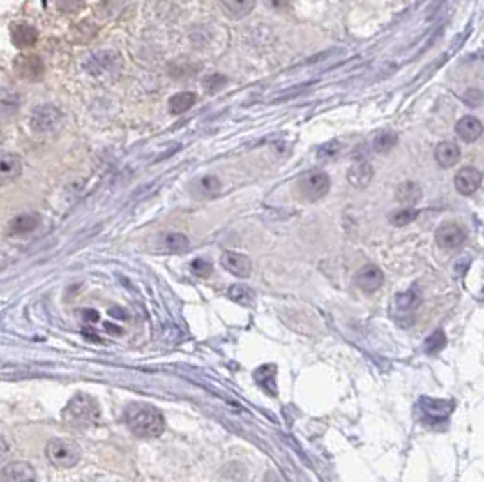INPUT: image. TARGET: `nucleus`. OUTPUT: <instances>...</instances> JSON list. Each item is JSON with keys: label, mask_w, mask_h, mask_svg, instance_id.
Here are the masks:
<instances>
[{"label": "nucleus", "mask_w": 484, "mask_h": 482, "mask_svg": "<svg viewBox=\"0 0 484 482\" xmlns=\"http://www.w3.org/2000/svg\"><path fill=\"white\" fill-rule=\"evenodd\" d=\"M126 423L135 435L142 439L160 437L165 428V421L154 406L145 402H133L127 406Z\"/></svg>", "instance_id": "f257e3e1"}, {"label": "nucleus", "mask_w": 484, "mask_h": 482, "mask_svg": "<svg viewBox=\"0 0 484 482\" xmlns=\"http://www.w3.org/2000/svg\"><path fill=\"white\" fill-rule=\"evenodd\" d=\"M63 423L69 424L71 428L87 430L91 426L98 424L100 408L98 402L91 396H77L73 397L68 406L62 412Z\"/></svg>", "instance_id": "f03ea898"}, {"label": "nucleus", "mask_w": 484, "mask_h": 482, "mask_svg": "<svg viewBox=\"0 0 484 482\" xmlns=\"http://www.w3.org/2000/svg\"><path fill=\"white\" fill-rule=\"evenodd\" d=\"M47 459L53 466L60 469H69L80 460V448L77 442L68 439H53L45 448Z\"/></svg>", "instance_id": "7ed1b4c3"}, {"label": "nucleus", "mask_w": 484, "mask_h": 482, "mask_svg": "<svg viewBox=\"0 0 484 482\" xmlns=\"http://www.w3.org/2000/svg\"><path fill=\"white\" fill-rule=\"evenodd\" d=\"M84 68H86L91 77H109V75H114V73L120 71L122 59H120V54L116 51H96V53L87 57V60L84 62Z\"/></svg>", "instance_id": "20e7f679"}, {"label": "nucleus", "mask_w": 484, "mask_h": 482, "mask_svg": "<svg viewBox=\"0 0 484 482\" xmlns=\"http://www.w3.org/2000/svg\"><path fill=\"white\" fill-rule=\"evenodd\" d=\"M62 111L59 107H54L51 104H44L36 105L33 109L29 123H31V129L35 133H53L62 126Z\"/></svg>", "instance_id": "39448f33"}, {"label": "nucleus", "mask_w": 484, "mask_h": 482, "mask_svg": "<svg viewBox=\"0 0 484 482\" xmlns=\"http://www.w3.org/2000/svg\"><path fill=\"white\" fill-rule=\"evenodd\" d=\"M299 193L307 202H316V199L323 198L328 189H331V180L328 174L323 171H312L301 176L299 180Z\"/></svg>", "instance_id": "423d86ee"}, {"label": "nucleus", "mask_w": 484, "mask_h": 482, "mask_svg": "<svg viewBox=\"0 0 484 482\" xmlns=\"http://www.w3.org/2000/svg\"><path fill=\"white\" fill-rule=\"evenodd\" d=\"M13 69L18 77L29 82L40 80L45 71L44 62L36 54H20V57H17L13 62Z\"/></svg>", "instance_id": "0eeeda50"}, {"label": "nucleus", "mask_w": 484, "mask_h": 482, "mask_svg": "<svg viewBox=\"0 0 484 482\" xmlns=\"http://www.w3.org/2000/svg\"><path fill=\"white\" fill-rule=\"evenodd\" d=\"M467 234L464 230L461 229L455 223H446V225L441 227L437 232H435V241L441 248H446V250H452V248H457L464 243Z\"/></svg>", "instance_id": "6e6552de"}, {"label": "nucleus", "mask_w": 484, "mask_h": 482, "mask_svg": "<svg viewBox=\"0 0 484 482\" xmlns=\"http://www.w3.org/2000/svg\"><path fill=\"white\" fill-rule=\"evenodd\" d=\"M481 181H483V174L477 171L476 167H464L455 174V189L468 196V194H474L479 189Z\"/></svg>", "instance_id": "1a4fd4ad"}, {"label": "nucleus", "mask_w": 484, "mask_h": 482, "mask_svg": "<svg viewBox=\"0 0 484 482\" xmlns=\"http://www.w3.org/2000/svg\"><path fill=\"white\" fill-rule=\"evenodd\" d=\"M385 281L383 271L377 266H363L361 271L356 274V285L363 292H376Z\"/></svg>", "instance_id": "9d476101"}, {"label": "nucleus", "mask_w": 484, "mask_h": 482, "mask_svg": "<svg viewBox=\"0 0 484 482\" xmlns=\"http://www.w3.org/2000/svg\"><path fill=\"white\" fill-rule=\"evenodd\" d=\"M222 265L227 272H231L238 278H247L250 274V269H252L249 257L236 253H223Z\"/></svg>", "instance_id": "9b49d317"}, {"label": "nucleus", "mask_w": 484, "mask_h": 482, "mask_svg": "<svg viewBox=\"0 0 484 482\" xmlns=\"http://www.w3.org/2000/svg\"><path fill=\"white\" fill-rule=\"evenodd\" d=\"M22 172V162L17 154H0V185L11 183Z\"/></svg>", "instance_id": "f8f14e48"}, {"label": "nucleus", "mask_w": 484, "mask_h": 482, "mask_svg": "<svg viewBox=\"0 0 484 482\" xmlns=\"http://www.w3.org/2000/svg\"><path fill=\"white\" fill-rule=\"evenodd\" d=\"M36 38H38V33L29 24H15V26H11V42L17 45L18 50H26V47L35 45Z\"/></svg>", "instance_id": "ddd939ff"}, {"label": "nucleus", "mask_w": 484, "mask_h": 482, "mask_svg": "<svg viewBox=\"0 0 484 482\" xmlns=\"http://www.w3.org/2000/svg\"><path fill=\"white\" fill-rule=\"evenodd\" d=\"M158 248L163 254H181L189 248V239L178 232H167L160 236Z\"/></svg>", "instance_id": "4468645a"}, {"label": "nucleus", "mask_w": 484, "mask_h": 482, "mask_svg": "<svg viewBox=\"0 0 484 482\" xmlns=\"http://www.w3.org/2000/svg\"><path fill=\"white\" fill-rule=\"evenodd\" d=\"M455 131L461 136V140L470 144V142L479 140L484 131V127L476 116H462L457 122V126H455Z\"/></svg>", "instance_id": "2eb2a0df"}, {"label": "nucleus", "mask_w": 484, "mask_h": 482, "mask_svg": "<svg viewBox=\"0 0 484 482\" xmlns=\"http://www.w3.org/2000/svg\"><path fill=\"white\" fill-rule=\"evenodd\" d=\"M223 13L229 18H243L250 13L256 6V0H218Z\"/></svg>", "instance_id": "dca6fc26"}, {"label": "nucleus", "mask_w": 484, "mask_h": 482, "mask_svg": "<svg viewBox=\"0 0 484 482\" xmlns=\"http://www.w3.org/2000/svg\"><path fill=\"white\" fill-rule=\"evenodd\" d=\"M38 225H40V216L38 214H22V216H17L9 223V232L15 236H26L36 230Z\"/></svg>", "instance_id": "f3484780"}, {"label": "nucleus", "mask_w": 484, "mask_h": 482, "mask_svg": "<svg viewBox=\"0 0 484 482\" xmlns=\"http://www.w3.org/2000/svg\"><path fill=\"white\" fill-rule=\"evenodd\" d=\"M459 158H461V151H459L457 144H453V142H443L435 149V160L443 167L455 165Z\"/></svg>", "instance_id": "a211bd4d"}, {"label": "nucleus", "mask_w": 484, "mask_h": 482, "mask_svg": "<svg viewBox=\"0 0 484 482\" xmlns=\"http://www.w3.org/2000/svg\"><path fill=\"white\" fill-rule=\"evenodd\" d=\"M372 176H374V169L368 163H358L349 171V183L358 187V189H363L370 183Z\"/></svg>", "instance_id": "6ab92c4d"}, {"label": "nucleus", "mask_w": 484, "mask_h": 482, "mask_svg": "<svg viewBox=\"0 0 484 482\" xmlns=\"http://www.w3.org/2000/svg\"><path fill=\"white\" fill-rule=\"evenodd\" d=\"M196 102V95L195 93H189V91H183V93H178V95L172 96L169 100V111L171 114H181L189 111Z\"/></svg>", "instance_id": "aec40b11"}, {"label": "nucleus", "mask_w": 484, "mask_h": 482, "mask_svg": "<svg viewBox=\"0 0 484 482\" xmlns=\"http://www.w3.org/2000/svg\"><path fill=\"white\" fill-rule=\"evenodd\" d=\"M4 479L8 481H33L35 474H33V468L26 462H17V465H11L4 469Z\"/></svg>", "instance_id": "412c9836"}, {"label": "nucleus", "mask_w": 484, "mask_h": 482, "mask_svg": "<svg viewBox=\"0 0 484 482\" xmlns=\"http://www.w3.org/2000/svg\"><path fill=\"white\" fill-rule=\"evenodd\" d=\"M227 296L234 303H238V305H243V307H252L254 305V292L249 287H245V285H234V287H231Z\"/></svg>", "instance_id": "4be33fe9"}, {"label": "nucleus", "mask_w": 484, "mask_h": 482, "mask_svg": "<svg viewBox=\"0 0 484 482\" xmlns=\"http://www.w3.org/2000/svg\"><path fill=\"white\" fill-rule=\"evenodd\" d=\"M421 198V187L414 181H404L403 185H399L398 189V199L401 203H416L417 199Z\"/></svg>", "instance_id": "5701e85b"}, {"label": "nucleus", "mask_w": 484, "mask_h": 482, "mask_svg": "<svg viewBox=\"0 0 484 482\" xmlns=\"http://www.w3.org/2000/svg\"><path fill=\"white\" fill-rule=\"evenodd\" d=\"M220 190V181L214 176H205V178H199L195 183V193L199 196H214V194Z\"/></svg>", "instance_id": "b1692460"}, {"label": "nucleus", "mask_w": 484, "mask_h": 482, "mask_svg": "<svg viewBox=\"0 0 484 482\" xmlns=\"http://www.w3.org/2000/svg\"><path fill=\"white\" fill-rule=\"evenodd\" d=\"M417 305H419V296H417L416 292H412V290L398 294V298H395V308H398L399 312L412 310Z\"/></svg>", "instance_id": "393cba45"}, {"label": "nucleus", "mask_w": 484, "mask_h": 482, "mask_svg": "<svg viewBox=\"0 0 484 482\" xmlns=\"http://www.w3.org/2000/svg\"><path fill=\"white\" fill-rule=\"evenodd\" d=\"M423 406H425V414L428 415H446L452 410V405L444 401H437V399H423Z\"/></svg>", "instance_id": "a878e982"}, {"label": "nucleus", "mask_w": 484, "mask_h": 482, "mask_svg": "<svg viewBox=\"0 0 484 482\" xmlns=\"http://www.w3.org/2000/svg\"><path fill=\"white\" fill-rule=\"evenodd\" d=\"M395 144H398L395 133H381V135L376 136V140H374V149L379 151V153H386V151L392 149Z\"/></svg>", "instance_id": "bb28decb"}, {"label": "nucleus", "mask_w": 484, "mask_h": 482, "mask_svg": "<svg viewBox=\"0 0 484 482\" xmlns=\"http://www.w3.org/2000/svg\"><path fill=\"white\" fill-rule=\"evenodd\" d=\"M444 342H446V338H444V332H441V330H435V332L432 333L430 338L426 339L425 350L430 352V354H437V352H439L441 348L444 347Z\"/></svg>", "instance_id": "cd10ccee"}, {"label": "nucleus", "mask_w": 484, "mask_h": 482, "mask_svg": "<svg viewBox=\"0 0 484 482\" xmlns=\"http://www.w3.org/2000/svg\"><path fill=\"white\" fill-rule=\"evenodd\" d=\"M84 8V0H56V9L63 15H75Z\"/></svg>", "instance_id": "c85d7f7f"}, {"label": "nucleus", "mask_w": 484, "mask_h": 482, "mask_svg": "<svg viewBox=\"0 0 484 482\" xmlns=\"http://www.w3.org/2000/svg\"><path fill=\"white\" fill-rule=\"evenodd\" d=\"M416 218H417L416 209H403V211L395 212L394 216H392V223L398 227H404L408 225V223H412Z\"/></svg>", "instance_id": "c756f323"}, {"label": "nucleus", "mask_w": 484, "mask_h": 482, "mask_svg": "<svg viewBox=\"0 0 484 482\" xmlns=\"http://www.w3.org/2000/svg\"><path fill=\"white\" fill-rule=\"evenodd\" d=\"M209 29L205 26H196L192 27V31H190V40L195 42L196 45H204L209 42Z\"/></svg>", "instance_id": "7c9ffc66"}, {"label": "nucleus", "mask_w": 484, "mask_h": 482, "mask_svg": "<svg viewBox=\"0 0 484 482\" xmlns=\"http://www.w3.org/2000/svg\"><path fill=\"white\" fill-rule=\"evenodd\" d=\"M190 271L195 272L196 276H199V278H207L213 272V266H211L209 262H205V259H195L192 265H190Z\"/></svg>", "instance_id": "2f4dec72"}, {"label": "nucleus", "mask_w": 484, "mask_h": 482, "mask_svg": "<svg viewBox=\"0 0 484 482\" xmlns=\"http://www.w3.org/2000/svg\"><path fill=\"white\" fill-rule=\"evenodd\" d=\"M98 11L100 15H104V17H113V15H116L118 11H120V2H118V0H104V2L98 6Z\"/></svg>", "instance_id": "473e14b6"}, {"label": "nucleus", "mask_w": 484, "mask_h": 482, "mask_svg": "<svg viewBox=\"0 0 484 482\" xmlns=\"http://www.w3.org/2000/svg\"><path fill=\"white\" fill-rule=\"evenodd\" d=\"M204 84L211 93H214V91L222 89V86L225 84V78H223L222 75H211V77L205 78Z\"/></svg>", "instance_id": "72a5a7b5"}, {"label": "nucleus", "mask_w": 484, "mask_h": 482, "mask_svg": "<svg viewBox=\"0 0 484 482\" xmlns=\"http://www.w3.org/2000/svg\"><path fill=\"white\" fill-rule=\"evenodd\" d=\"M338 149H340V145H338V142H331V144L325 145V147H323V149L319 151V156H322V158H323V156H325V158H326V156H334V154L338 153Z\"/></svg>", "instance_id": "f704fd0d"}, {"label": "nucleus", "mask_w": 484, "mask_h": 482, "mask_svg": "<svg viewBox=\"0 0 484 482\" xmlns=\"http://www.w3.org/2000/svg\"><path fill=\"white\" fill-rule=\"evenodd\" d=\"M263 2H265V6H269V8L272 9H285L290 0H263Z\"/></svg>", "instance_id": "c9c22d12"}, {"label": "nucleus", "mask_w": 484, "mask_h": 482, "mask_svg": "<svg viewBox=\"0 0 484 482\" xmlns=\"http://www.w3.org/2000/svg\"><path fill=\"white\" fill-rule=\"evenodd\" d=\"M464 100H467L468 104L477 105L481 102V100H483V96H481L479 91H468V95L464 96Z\"/></svg>", "instance_id": "e433bc0d"}]
</instances>
